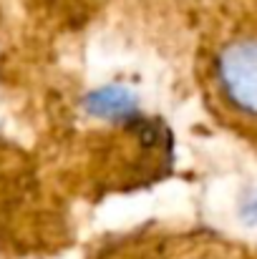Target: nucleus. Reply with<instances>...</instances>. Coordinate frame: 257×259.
Masks as SVG:
<instances>
[{
	"label": "nucleus",
	"mask_w": 257,
	"mask_h": 259,
	"mask_svg": "<svg viewBox=\"0 0 257 259\" xmlns=\"http://www.w3.org/2000/svg\"><path fill=\"white\" fill-rule=\"evenodd\" d=\"M98 259H252V254L209 232L146 229L121 237Z\"/></svg>",
	"instance_id": "nucleus-2"
},
{
	"label": "nucleus",
	"mask_w": 257,
	"mask_h": 259,
	"mask_svg": "<svg viewBox=\"0 0 257 259\" xmlns=\"http://www.w3.org/2000/svg\"><path fill=\"white\" fill-rule=\"evenodd\" d=\"M257 33L252 10L230 23L217 40L209 43L202 61V88L219 121L247 141L255 139V91H257Z\"/></svg>",
	"instance_id": "nucleus-1"
}]
</instances>
